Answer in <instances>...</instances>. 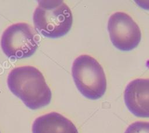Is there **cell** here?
Returning <instances> with one entry per match:
<instances>
[{
  "label": "cell",
  "instance_id": "cell-1",
  "mask_svg": "<svg viewBox=\"0 0 149 133\" xmlns=\"http://www.w3.org/2000/svg\"><path fill=\"white\" fill-rule=\"evenodd\" d=\"M10 92L31 110H37L49 104L52 93L42 73L32 66L13 69L7 79Z\"/></svg>",
  "mask_w": 149,
  "mask_h": 133
},
{
  "label": "cell",
  "instance_id": "cell-2",
  "mask_svg": "<svg viewBox=\"0 0 149 133\" xmlns=\"http://www.w3.org/2000/svg\"><path fill=\"white\" fill-rule=\"evenodd\" d=\"M33 19L38 32L51 38L66 35L73 23L71 10L63 1H39Z\"/></svg>",
  "mask_w": 149,
  "mask_h": 133
},
{
  "label": "cell",
  "instance_id": "cell-3",
  "mask_svg": "<svg viewBox=\"0 0 149 133\" xmlns=\"http://www.w3.org/2000/svg\"><path fill=\"white\" fill-rule=\"evenodd\" d=\"M72 77L79 91L85 97L97 100L107 89V79L101 65L93 57L81 55L72 65Z\"/></svg>",
  "mask_w": 149,
  "mask_h": 133
},
{
  "label": "cell",
  "instance_id": "cell-4",
  "mask_svg": "<svg viewBox=\"0 0 149 133\" xmlns=\"http://www.w3.org/2000/svg\"><path fill=\"white\" fill-rule=\"evenodd\" d=\"M31 27L26 23L9 26L3 33L1 46L4 54L14 59L31 56L38 47V41Z\"/></svg>",
  "mask_w": 149,
  "mask_h": 133
},
{
  "label": "cell",
  "instance_id": "cell-5",
  "mask_svg": "<svg viewBox=\"0 0 149 133\" xmlns=\"http://www.w3.org/2000/svg\"><path fill=\"white\" fill-rule=\"evenodd\" d=\"M108 30L112 44L122 51L135 48L141 40V34L139 26L125 12H115L110 16Z\"/></svg>",
  "mask_w": 149,
  "mask_h": 133
},
{
  "label": "cell",
  "instance_id": "cell-6",
  "mask_svg": "<svg viewBox=\"0 0 149 133\" xmlns=\"http://www.w3.org/2000/svg\"><path fill=\"white\" fill-rule=\"evenodd\" d=\"M124 100L128 110L135 116L149 117V79L138 78L126 86Z\"/></svg>",
  "mask_w": 149,
  "mask_h": 133
},
{
  "label": "cell",
  "instance_id": "cell-7",
  "mask_svg": "<svg viewBox=\"0 0 149 133\" xmlns=\"http://www.w3.org/2000/svg\"><path fill=\"white\" fill-rule=\"evenodd\" d=\"M32 132L79 133L70 120L56 112L49 113L37 117L33 122Z\"/></svg>",
  "mask_w": 149,
  "mask_h": 133
},
{
  "label": "cell",
  "instance_id": "cell-8",
  "mask_svg": "<svg viewBox=\"0 0 149 133\" xmlns=\"http://www.w3.org/2000/svg\"><path fill=\"white\" fill-rule=\"evenodd\" d=\"M125 133H149V122L133 123L127 128Z\"/></svg>",
  "mask_w": 149,
  "mask_h": 133
},
{
  "label": "cell",
  "instance_id": "cell-9",
  "mask_svg": "<svg viewBox=\"0 0 149 133\" xmlns=\"http://www.w3.org/2000/svg\"><path fill=\"white\" fill-rule=\"evenodd\" d=\"M0 133H1V132H0Z\"/></svg>",
  "mask_w": 149,
  "mask_h": 133
}]
</instances>
